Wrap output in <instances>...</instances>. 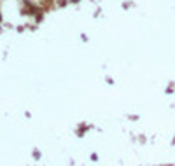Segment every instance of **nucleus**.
<instances>
[]
</instances>
